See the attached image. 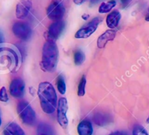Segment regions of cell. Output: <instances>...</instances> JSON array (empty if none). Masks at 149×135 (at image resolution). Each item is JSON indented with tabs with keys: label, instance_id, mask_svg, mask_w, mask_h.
I'll use <instances>...</instances> for the list:
<instances>
[{
	"label": "cell",
	"instance_id": "1",
	"mask_svg": "<svg viewBox=\"0 0 149 135\" xmlns=\"http://www.w3.org/2000/svg\"><path fill=\"white\" fill-rule=\"evenodd\" d=\"M22 62L20 51L12 44H0V67L15 72L19 69Z\"/></svg>",
	"mask_w": 149,
	"mask_h": 135
},
{
	"label": "cell",
	"instance_id": "2",
	"mask_svg": "<svg viewBox=\"0 0 149 135\" xmlns=\"http://www.w3.org/2000/svg\"><path fill=\"white\" fill-rule=\"evenodd\" d=\"M37 95L44 113H54L57 107V94L54 86L49 82H42L39 84Z\"/></svg>",
	"mask_w": 149,
	"mask_h": 135
},
{
	"label": "cell",
	"instance_id": "3",
	"mask_svg": "<svg viewBox=\"0 0 149 135\" xmlns=\"http://www.w3.org/2000/svg\"><path fill=\"white\" fill-rule=\"evenodd\" d=\"M58 58V49L56 42L46 40L42 47L41 69L44 72H52L56 70Z\"/></svg>",
	"mask_w": 149,
	"mask_h": 135
},
{
	"label": "cell",
	"instance_id": "4",
	"mask_svg": "<svg viewBox=\"0 0 149 135\" xmlns=\"http://www.w3.org/2000/svg\"><path fill=\"white\" fill-rule=\"evenodd\" d=\"M17 111L24 124L31 126L35 123L36 113L29 102L25 101L20 102L17 106Z\"/></svg>",
	"mask_w": 149,
	"mask_h": 135
},
{
	"label": "cell",
	"instance_id": "5",
	"mask_svg": "<svg viewBox=\"0 0 149 135\" xmlns=\"http://www.w3.org/2000/svg\"><path fill=\"white\" fill-rule=\"evenodd\" d=\"M65 13V8L62 2L54 0L47 8V15L53 21H61Z\"/></svg>",
	"mask_w": 149,
	"mask_h": 135
},
{
	"label": "cell",
	"instance_id": "6",
	"mask_svg": "<svg viewBox=\"0 0 149 135\" xmlns=\"http://www.w3.org/2000/svg\"><path fill=\"white\" fill-rule=\"evenodd\" d=\"M102 22V18L97 17L91 20L86 24L83 26L76 33L74 37L77 39H86L89 37L92 34L95 32L97 27Z\"/></svg>",
	"mask_w": 149,
	"mask_h": 135
},
{
	"label": "cell",
	"instance_id": "7",
	"mask_svg": "<svg viewBox=\"0 0 149 135\" xmlns=\"http://www.w3.org/2000/svg\"><path fill=\"white\" fill-rule=\"evenodd\" d=\"M13 32L16 37L23 41H27L31 36V29L28 24L22 21L15 22L13 25Z\"/></svg>",
	"mask_w": 149,
	"mask_h": 135
},
{
	"label": "cell",
	"instance_id": "8",
	"mask_svg": "<svg viewBox=\"0 0 149 135\" xmlns=\"http://www.w3.org/2000/svg\"><path fill=\"white\" fill-rule=\"evenodd\" d=\"M68 110V103L66 98L59 99L57 107V120L58 123L63 129H66L68 126V118L67 117V113Z\"/></svg>",
	"mask_w": 149,
	"mask_h": 135
},
{
	"label": "cell",
	"instance_id": "9",
	"mask_svg": "<svg viewBox=\"0 0 149 135\" xmlns=\"http://www.w3.org/2000/svg\"><path fill=\"white\" fill-rule=\"evenodd\" d=\"M64 29V22L62 20L54 21L50 25L48 31L45 32V37H46V40L56 42L62 34Z\"/></svg>",
	"mask_w": 149,
	"mask_h": 135
},
{
	"label": "cell",
	"instance_id": "10",
	"mask_svg": "<svg viewBox=\"0 0 149 135\" xmlns=\"http://www.w3.org/2000/svg\"><path fill=\"white\" fill-rule=\"evenodd\" d=\"M10 94L16 99L22 98L25 94V83L21 78H15L10 84Z\"/></svg>",
	"mask_w": 149,
	"mask_h": 135
},
{
	"label": "cell",
	"instance_id": "11",
	"mask_svg": "<svg viewBox=\"0 0 149 135\" xmlns=\"http://www.w3.org/2000/svg\"><path fill=\"white\" fill-rule=\"evenodd\" d=\"M32 8V0H20L15 9V15L18 19H24L28 16Z\"/></svg>",
	"mask_w": 149,
	"mask_h": 135
},
{
	"label": "cell",
	"instance_id": "12",
	"mask_svg": "<svg viewBox=\"0 0 149 135\" xmlns=\"http://www.w3.org/2000/svg\"><path fill=\"white\" fill-rule=\"evenodd\" d=\"M116 35V31L114 29H109L105 31L99 37L97 40V47L99 48H104L108 42L112 41L115 39Z\"/></svg>",
	"mask_w": 149,
	"mask_h": 135
},
{
	"label": "cell",
	"instance_id": "13",
	"mask_svg": "<svg viewBox=\"0 0 149 135\" xmlns=\"http://www.w3.org/2000/svg\"><path fill=\"white\" fill-rule=\"evenodd\" d=\"M121 18V15L119 11H112L111 13H110L107 15V18H106V24H107V26L110 29H115L118 25V23H119Z\"/></svg>",
	"mask_w": 149,
	"mask_h": 135
},
{
	"label": "cell",
	"instance_id": "14",
	"mask_svg": "<svg viewBox=\"0 0 149 135\" xmlns=\"http://www.w3.org/2000/svg\"><path fill=\"white\" fill-rule=\"evenodd\" d=\"M4 135H26L21 126L16 123H10L4 129Z\"/></svg>",
	"mask_w": 149,
	"mask_h": 135
},
{
	"label": "cell",
	"instance_id": "15",
	"mask_svg": "<svg viewBox=\"0 0 149 135\" xmlns=\"http://www.w3.org/2000/svg\"><path fill=\"white\" fill-rule=\"evenodd\" d=\"M93 126L88 120H84L78 126V133L79 135H92Z\"/></svg>",
	"mask_w": 149,
	"mask_h": 135
},
{
	"label": "cell",
	"instance_id": "16",
	"mask_svg": "<svg viewBox=\"0 0 149 135\" xmlns=\"http://www.w3.org/2000/svg\"><path fill=\"white\" fill-rule=\"evenodd\" d=\"M116 5V2L114 0H111L107 2H102L99 8V13L101 14L107 13L110 12Z\"/></svg>",
	"mask_w": 149,
	"mask_h": 135
},
{
	"label": "cell",
	"instance_id": "17",
	"mask_svg": "<svg viewBox=\"0 0 149 135\" xmlns=\"http://www.w3.org/2000/svg\"><path fill=\"white\" fill-rule=\"evenodd\" d=\"M86 56L84 53L81 50H77L74 54V62L76 65H81L85 61Z\"/></svg>",
	"mask_w": 149,
	"mask_h": 135
},
{
	"label": "cell",
	"instance_id": "18",
	"mask_svg": "<svg viewBox=\"0 0 149 135\" xmlns=\"http://www.w3.org/2000/svg\"><path fill=\"white\" fill-rule=\"evenodd\" d=\"M57 89L61 94H64L66 93V83L64 79L61 74H59L56 79Z\"/></svg>",
	"mask_w": 149,
	"mask_h": 135
},
{
	"label": "cell",
	"instance_id": "19",
	"mask_svg": "<svg viewBox=\"0 0 149 135\" xmlns=\"http://www.w3.org/2000/svg\"><path fill=\"white\" fill-rule=\"evenodd\" d=\"M86 86V77L85 75H83L81 80H80L78 89V95L79 97H84L85 95Z\"/></svg>",
	"mask_w": 149,
	"mask_h": 135
},
{
	"label": "cell",
	"instance_id": "20",
	"mask_svg": "<svg viewBox=\"0 0 149 135\" xmlns=\"http://www.w3.org/2000/svg\"><path fill=\"white\" fill-rule=\"evenodd\" d=\"M39 135H51L52 133L51 128L46 124H41L38 127Z\"/></svg>",
	"mask_w": 149,
	"mask_h": 135
},
{
	"label": "cell",
	"instance_id": "21",
	"mask_svg": "<svg viewBox=\"0 0 149 135\" xmlns=\"http://www.w3.org/2000/svg\"><path fill=\"white\" fill-rule=\"evenodd\" d=\"M132 135H148V133L143 126L136 125L133 128Z\"/></svg>",
	"mask_w": 149,
	"mask_h": 135
},
{
	"label": "cell",
	"instance_id": "22",
	"mask_svg": "<svg viewBox=\"0 0 149 135\" xmlns=\"http://www.w3.org/2000/svg\"><path fill=\"white\" fill-rule=\"evenodd\" d=\"M8 100H9V97H8L6 88L2 87L0 89V101L2 102H7Z\"/></svg>",
	"mask_w": 149,
	"mask_h": 135
},
{
	"label": "cell",
	"instance_id": "23",
	"mask_svg": "<svg viewBox=\"0 0 149 135\" xmlns=\"http://www.w3.org/2000/svg\"><path fill=\"white\" fill-rule=\"evenodd\" d=\"M132 0H121V5L124 8H126L127 6H128L130 5V2H132Z\"/></svg>",
	"mask_w": 149,
	"mask_h": 135
},
{
	"label": "cell",
	"instance_id": "24",
	"mask_svg": "<svg viewBox=\"0 0 149 135\" xmlns=\"http://www.w3.org/2000/svg\"><path fill=\"white\" fill-rule=\"evenodd\" d=\"M109 135H128L127 133H125L124 132H113V133L110 134Z\"/></svg>",
	"mask_w": 149,
	"mask_h": 135
},
{
	"label": "cell",
	"instance_id": "25",
	"mask_svg": "<svg viewBox=\"0 0 149 135\" xmlns=\"http://www.w3.org/2000/svg\"><path fill=\"white\" fill-rule=\"evenodd\" d=\"M73 2H74V4L80 5H82V4L85 2V0H73Z\"/></svg>",
	"mask_w": 149,
	"mask_h": 135
},
{
	"label": "cell",
	"instance_id": "26",
	"mask_svg": "<svg viewBox=\"0 0 149 135\" xmlns=\"http://www.w3.org/2000/svg\"><path fill=\"white\" fill-rule=\"evenodd\" d=\"M3 42H4L3 34H2V33L0 31V44H1V43H3Z\"/></svg>",
	"mask_w": 149,
	"mask_h": 135
},
{
	"label": "cell",
	"instance_id": "27",
	"mask_svg": "<svg viewBox=\"0 0 149 135\" xmlns=\"http://www.w3.org/2000/svg\"><path fill=\"white\" fill-rule=\"evenodd\" d=\"M146 21H149V8H148V14L146 15Z\"/></svg>",
	"mask_w": 149,
	"mask_h": 135
},
{
	"label": "cell",
	"instance_id": "28",
	"mask_svg": "<svg viewBox=\"0 0 149 135\" xmlns=\"http://www.w3.org/2000/svg\"><path fill=\"white\" fill-rule=\"evenodd\" d=\"M88 17H89V15H86V14H85V15H83V16H82V18H84V20H87V19H88Z\"/></svg>",
	"mask_w": 149,
	"mask_h": 135
},
{
	"label": "cell",
	"instance_id": "29",
	"mask_svg": "<svg viewBox=\"0 0 149 135\" xmlns=\"http://www.w3.org/2000/svg\"><path fill=\"white\" fill-rule=\"evenodd\" d=\"M146 123H149V116H148V117L147 120H146Z\"/></svg>",
	"mask_w": 149,
	"mask_h": 135
},
{
	"label": "cell",
	"instance_id": "30",
	"mask_svg": "<svg viewBox=\"0 0 149 135\" xmlns=\"http://www.w3.org/2000/svg\"><path fill=\"white\" fill-rule=\"evenodd\" d=\"M2 125V118H1V116H0V126Z\"/></svg>",
	"mask_w": 149,
	"mask_h": 135
}]
</instances>
